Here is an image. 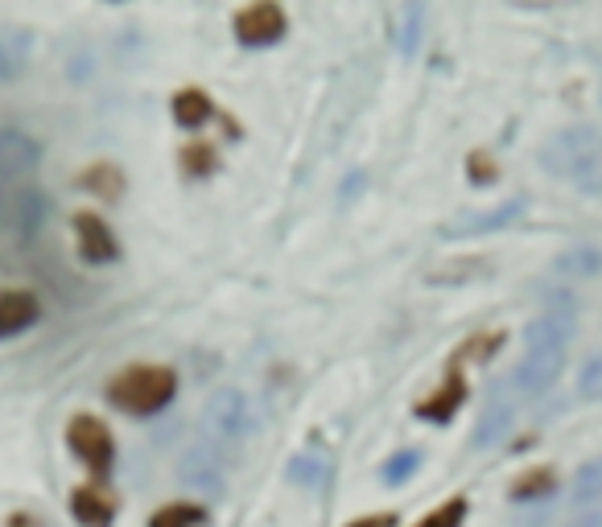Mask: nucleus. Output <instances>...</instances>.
Wrapping results in <instances>:
<instances>
[{"label":"nucleus","mask_w":602,"mask_h":527,"mask_svg":"<svg viewBox=\"0 0 602 527\" xmlns=\"http://www.w3.org/2000/svg\"><path fill=\"white\" fill-rule=\"evenodd\" d=\"M70 511H75V519L83 527H107L112 515H116L112 499L104 491H95V486H79V491L70 494Z\"/></svg>","instance_id":"obj_17"},{"label":"nucleus","mask_w":602,"mask_h":527,"mask_svg":"<svg viewBox=\"0 0 602 527\" xmlns=\"http://www.w3.org/2000/svg\"><path fill=\"white\" fill-rule=\"evenodd\" d=\"M207 116H211V100L203 95V91H182V95L173 100V119L186 124V128L203 124Z\"/></svg>","instance_id":"obj_22"},{"label":"nucleus","mask_w":602,"mask_h":527,"mask_svg":"<svg viewBox=\"0 0 602 527\" xmlns=\"http://www.w3.org/2000/svg\"><path fill=\"white\" fill-rule=\"evenodd\" d=\"M203 428L215 442H248L257 428L248 396L240 388H215L203 404Z\"/></svg>","instance_id":"obj_3"},{"label":"nucleus","mask_w":602,"mask_h":527,"mask_svg":"<svg viewBox=\"0 0 602 527\" xmlns=\"http://www.w3.org/2000/svg\"><path fill=\"white\" fill-rule=\"evenodd\" d=\"M421 37H425V4H405L396 13V50L405 58H413Z\"/></svg>","instance_id":"obj_18"},{"label":"nucleus","mask_w":602,"mask_h":527,"mask_svg":"<svg viewBox=\"0 0 602 527\" xmlns=\"http://www.w3.org/2000/svg\"><path fill=\"white\" fill-rule=\"evenodd\" d=\"M75 236H79V255H83L87 264H112L121 255L112 227L100 215H91V210L75 215Z\"/></svg>","instance_id":"obj_8"},{"label":"nucleus","mask_w":602,"mask_h":527,"mask_svg":"<svg viewBox=\"0 0 602 527\" xmlns=\"http://www.w3.org/2000/svg\"><path fill=\"white\" fill-rule=\"evenodd\" d=\"M602 161V137L599 128H590V124H573L566 133H553L545 145H541V165L545 173H553L557 182H569V186H578L582 182V173Z\"/></svg>","instance_id":"obj_2"},{"label":"nucleus","mask_w":602,"mask_h":527,"mask_svg":"<svg viewBox=\"0 0 602 527\" xmlns=\"http://www.w3.org/2000/svg\"><path fill=\"white\" fill-rule=\"evenodd\" d=\"M569 339H573V322L557 309L524 325V351H561V355H569Z\"/></svg>","instance_id":"obj_10"},{"label":"nucleus","mask_w":602,"mask_h":527,"mask_svg":"<svg viewBox=\"0 0 602 527\" xmlns=\"http://www.w3.org/2000/svg\"><path fill=\"white\" fill-rule=\"evenodd\" d=\"M561 371H566V355L561 351H524L516 367V383L520 391L541 396V391H549L561 379Z\"/></svg>","instance_id":"obj_7"},{"label":"nucleus","mask_w":602,"mask_h":527,"mask_svg":"<svg viewBox=\"0 0 602 527\" xmlns=\"http://www.w3.org/2000/svg\"><path fill=\"white\" fill-rule=\"evenodd\" d=\"M466 519V499H446L442 507L433 511V515H425L417 527H463Z\"/></svg>","instance_id":"obj_25"},{"label":"nucleus","mask_w":602,"mask_h":527,"mask_svg":"<svg viewBox=\"0 0 602 527\" xmlns=\"http://www.w3.org/2000/svg\"><path fill=\"white\" fill-rule=\"evenodd\" d=\"M46 157L42 140L21 133V128H4L0 133V177H21V173L37 170V161Z\"/></svg>","instance_id":"obj_6"},{"label":"nucleus","mask_w":602,"mask_h":527,"mask_svg":"<svg viewBox=\"0 0 602 527\" xmlns=\"http://www.w3.org/2000/svg\"><path fill=\"white\" fill-rule=\"evenodd\" d=\"M207 524V511L198 507V503H170V507H161L149 519V527H198Z\"/></svg>","instance_id":"obj_20"},{"label":"nucleus","mask_w":602,"mask_h":527,"mask_svg":"<svg viewBox=\"0 0 602 527\" xmlns=\"http://www.w3.org/2000/svg\"><path fill=\"white\" fill-rule=\"evenodd\" d=\"M50 219V198L42 190H21L4 206V222L18 231V236H37Z\"/></svg>","instance_id":"obj_11"},{"label":"nucleus","mask_w":602,"mask_h":527,"mask_svg":"<svg viewBox=\"0 0 602 527\" xmlns=\"http://www.w3.org/2000/svg\"><path fill=\"white\" fill-rule=\"evenodd\" d=\"M67 442H70V449H75V458L83 461L91 474H107V470H112L116 445H112V433H107L104 421H95V416H75L67 425Z\"/></svg>","instance_id":"obj_4"},{"label":"nucleus","mask_w":602,"mask_h":527,"mask_svg":"<svg viewBox=\"0 0 602 527\" xmlns=\"http://www.w3.org/2000/svg\"><path fill=\"white\" fill-rule=\"evenodd\" d=\"M173 391H178V375L170 367H124L107 383V400L133 416H154L170 404Z\"/></svg>","instance_id":"obj_1"},{"label":"nucleus","mask_w":602,"mask_h":527,"mask_svg":"<svg viewBox=\"0 0 602 527\" xmlns=\"http://www.w3.org/2000/svg\"><path fill=\"white\" fill-rule=\"evenodd\" d=\"M569 499H573V507H602V458L586 461L582 470L573 474Z\"/></svg>","instance_id":"obj_19"},{"label":"nucleus","mask_w":602,"mask_h":527,"mask_svg":"<svg viewBox=\"0 0 602 527\" xmlns=\"http://www.w3.org/2000/svg\"><path fill=\"white\" fill-rule=\"evenodd\" d=\"M351 527H396L393 515H367V519H355Z\"/></svg>","instance_id":"obj_28"},{"label":"nucleus","mask_w":602,"mask_h":527,"mask_svg":"<svg viewBox=\"0 0 602 527\" xmlns=\"http://www.w3.org/2000/svg\"><path fill=\"white\" fill-rule=\"evenodd\" d=\"M553 491V474L549 470H536V474L520 478L516 486H512V499H545Z\"/></svg>","instance_id":"obj_26"},{"label":"nucleus","mask_w":602,"mask_h":527,"mask_svg":"<svg viewBox=\"0 0 602 527\" xmlns=\"http://www.w3.org/2000/svg\"><path fill=\"white\" fill-rule=\"evenodd\" d=\"M285 34V13L276 4H248L236 18V37L243 46H273Z\"/></svg>","instance_id":"obj_9"},{"label":"nucleus","mask_w":602,"mask_h":527,"mask_svg":"<svg viewBox=\"0 0 602 527\" xmlns=\"http://www.w3.org/2000/svg\"><path fill=\"white\" fill-rule=\"evenodd\" d=\"M178 478L190 482V486H203V491H219V486H224V461H219V454H215L211 445L198 442L186 458H182Z\"/></svg>","instance_id":"obj_12"},{"label":"nucleus","mask_w":602,"mask_h":527,"mask_svg":"<svg viewBox=\"0 0 602 527\" xmlns=\"http://www.w3.org/2000/svg\"><path fill=\"white\" fill-rule=\"evenodd\" d=\"M293 482H306V486H322L327 482V466L314 458H297L293 461Z\"/></svg>","instance_id":"obj_27"},{"label":"nucleus","mask_w":602,"mask_h":527,"mask_svg":"<svg viewBox=\"0 0 602 527\" xmlns=\"http://www.w3.org/2000/svg\"><path fill=\"white\" fill-rule=\"evenodd\" d=\"M4 206H9V198H4V194H0V219H4Z\"/></svg>","instance_id":"obj_29"},{"label":"nucleus","mask_w":602,"mask_h":527,"mask_svg":"<svg viewBox=\"0 0 602 527\" xmlns=\"http://www.w3.org/2000/svg\"><path fill=\"white\" fill-rule=\"evenodd\" d=\"M21 70H25V42H9V37H0V83L18 79Z\"/></svg>","instance_id":"obj_24"},{"label":"nucleus","mask_w":602,"mask_h":527,"mask_svg":"<svg viewBox=\"0 0 602 527\" xmlns=\"http://www.w3.org/2000/svg\"><path fill=\"white\" fill-rule=\"evenodd\" d=\"M578 396L586 404H602V355H590L578 371Z\"/></svg>","instance_id":"obj_23"},{"label":"nucleus","mask_w":602,"mask_h":527,"mask_svg":"<svg viewBox=\"0 0 602 527\" xmlns=\"http://www.w3.org/2000/svg\"><path fill=\"white\" fill-rule=\"evenodd\" d=\"M553 273L569 276V280H590L602 273V248L594 243H569L566 252L553 255Z\"/></svg>","instance_id":"obj_14"},{"label":"nucleus","mask_w":602,"mask_h":527,"mask_svg":"<svg viewBox=\"0 0 602 527\" xmlns=\"http://www.w3.org/2000/svg\"><path fill=\"white\" fill-rule=\"evenodd\" d=\"M524 215V198H508L503 206H491L482 215H458L442 227V239H475V236H491V231H503Z\"/></svg>","instance_id":"obj_5"},{"label":"nucleus","mask_w":602,"mask_h":527,"mask_svg":"<svg viewBox=\"0 0 602 527\" xmlns=\"http://www.w3.org/2000/svg\"><path fill=\"white\" fill-rule=\"evenodd\" d=\"M417 466H421V449H400L379 466V478H384V486H400L417 474Z\"/></svg>","instance_id":"obj_21"},{"label":"nucleus","mask_w":602,"mask_h":527,"mask_svg":"<svg viewBox=\"0 0 602 527\" xmlns=\"http://www.w3.org/2000/svg\"><path fill=\"white\" fill-rule=\"evenodd\" d=\"M516 421V404H508V400H491L487 409H482L479 425H475V445L479 449H491L496 442L508 437V428Z\"/></svg>","instance_id":"obj_16"},{"label":"nucleus","mask_w":602,"mask_h":527,"mask_svg":"<svg viewBox=\"0 0 602 527\" xmlns=\"http://www.w3.org/2000/svg\"><path fill=\"white\" fill-rule=\"evenodd\" d=\"M37 297L34 293H21V289H9L0 293V339H13L21 330H30L37 322Z\"/></svg>","instance_id":"obj_13"},{"label":"nucleus","mask_w":602,"mask_h":527,"mask_svg":"<svg viewBox=\"0 0 602 527\" xmlns=\"http://www.w3.org/2000/svg\"><path fill=\"white\" fill-rule=\"evenodd\" d=\"M458 404H466V383L458 371H450L446 383L417 404V416H425V421H450V416L458 412Z\"/></svg>","instance_id":"obj_15"}]
</instances>
